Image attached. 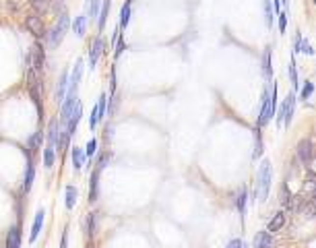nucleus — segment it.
<instances>
[{
  "label": "nucleus",
  "mask_w": 316,
  "mask_h": 248,
  "mask_svg": "<svg viewBox=\"0 0 316 248\" xmlns=\"http://www.w3.org/2000/svg\"><path fill=\"white\" fill-rule=\"evenodd\" d=\"M261 66H263V77L266 81L271 83V77H273V64H271V48H266L263 52V58H261Z\"/></svg>",
  "instance_id": "nucleus-24"
},
{
  "label": "nucleus",
  "mask_w": 316,
  "mask_h": 248,
  "mask_svg": "<svg viewBox=\"0 0 316 248\" xmlns=\"http://www.w3.org/2000/svg\"><path fill=\"white\" fill-rule=\"evenodd\" d=\"M263 8H264L266 27H273V2H271V0H263Z\"/></svg>",
  "instance_id": "nucleus-35"
},
{
  "label": "nucleus",
  "mask_w": 316,
  "mask_h": 248,
  "mask_svg": "<svg viewBox=\"0 0 316 248\" xmlns=\"http://www.w3.org/2000/svg\"><path fill=\"white\" fill-rule=\"evenodd\" d=\"M271 118H273V112H271V89H264L263 104H261V112H259V118H256V126L264 128L266 124L271 122Z\"/></svg>",
  "instance_id": "nucleus-9"
},
{
  "label": "nucleus",
  "mask_w": 316,
  "mask_h": 248,
  "mask_svg": "<svg viewBox=\"0 0 316 248\" xmlns=\"http://www.w3.org/2000/svg\"><path fill=\"white\" fill-rule=\"evenodd\" d=\"M110 8H112V0H102V6H100V15H97V29H100V33L105 29V23H107V17H110Z\"/></svg>",
  "instance_id": "nucleus-20"
},
{
  "label": "nucleus",
  "mask_w": 316,
  "mask_h": 248,
  "mask_svg": "<svg viewBox=\"0 0 316 248\" xmlns=\"http://www.w3.org/2000/svg\"><path fill=\"white\" fill-rule=\"evenodd\" d=\"M300 46H302V35H295V44H293V52H300Z\"/></svg>",
  "instance_id": "nucleus-41"
},
{
  "label": "nucleus",
  "mask_w": 316,
  "mask_h": 248,
  "mask_svg": "<svg viewBox=\"0 0 316 248\" xmlns=\"http://www.w3.org/2000/svg\"><path fill=\"white\" fill-rule=\"evenodd\" d=\"M87 25H89V21H87V15L85 13H81V15H77L75 19H73V31H75V35L79 37V39H83L85 37V33H87Z\"/></svg>",
  "instance_id": "nucleus-21"
},
{
  "label": "nucleus",
  "mask_w": 316,
  "mask_h": 248,
  "mask_svg": "<svg viewBox=\"0 0 316 248\" xmlns=\"http://www.w3.org/2000/svg\"><path fill=\"white\" fill-rule=\"evenodd\" d=\"M60 248H68V236H66V232H62V238H60Z\"/></svg>",
  "instance_id": "nucleus-42"
},
{
  "label": "nucleus",
  "mask_w": 316,
  "mask_h": 248,
  "mask_svg": "<svg viewBox=\"0 0 316 248\" xmlns=\"http://www.w3.org/2000/svg\"><path fill=\"white\" fill-rule=\"evenodd\" d=\"M42 155H44V167L46 170H52V167L56 165V149H50V147L44 145Z\"/></svg>",
  "instance_id": "nucleus-29"
},
{
  "label": "nucleus",
  "mask_w": 316,
  "mask_h": 248,
  "mask_svg": "<svg viewBox=\"0 0 316 248\" xmlns=\"http://www.w3.org/2000/svg\"><path fill=\"white\" fill-rule=\"evenodd\" d=\"M271 244H273V234L263 230V232H259V234L254 236L252 248H271Z\"/></svg>",
  "instance_id": "nucleus-25"
},
{
  "label": "nucleus",
  "mask_w": 316,
  "mask_h": 248,
  "mask_svg": "<svg viewBox=\"0 0 316 248\" xmlns=\"http://www.w3.org/2000/svg\"><path fill=\"white\" fill-rule=\"evenodd\" d=\"M225 248H244V242L236 238V240H230V242H228V246H225Z\"/></svg>",
  "instance_id": "nucleus-40"
},
{
  "label": "nucleus",
  "mask_w": 316,
  "mask_h": 248,
  "mask_svg": "<svg viewBox=\"0 0 316 248\" xmlns=\"http://www.w3.org/2000/svg\"><path fill=\"white\" fill-rule=\"evenodd\" d=\"M44 221H46V209L39 207L37 213H35V220L31 223V232H29V244H33L39 238V234H42V230H44Z\"/></svg>",
  "instance_id": "nucleus-13"
},
{
  "label": "nucleus",
  "mask_w": 316,
  "mask_h": 248,
  "mask_svg": "<svg viewBox=\"0 0 316 248\" xmlns=\"http://www.w3.org/2000/svg\"><path fill=\"white\" fill-rule=\"evenodd\" d=\"M271 180H273V167L269 160H263L259 165V174H256V191H254V198L256 201L264 203L269 198L271 193Z\"/></svg>",
  "instance_id": "nucleus-2"
},
{
  "label": "nucleus",
  "mask_w": 316,
  "mask_h": 248,
  "mask_svg": "<svg viewBox=\"0 0 316 248\" xmlns=\"http://www.w3.org/2000/svg\"><path fill=\"white\" fill-rule=\"evenodd\" d=\"M31 4L35 8V15H46L48 11H50V6H52V0H31Z\"/></svg>",
  "instance_id": "nucleus-33"
},
{
  "label": "nucleus",
  "mask_w": 316,
  "mask_h": 248,
  "mask_svg": "<svg viewBox=\"0 0 316 248\" xmlns=\"http://www.w3.org/2000/svg\"><path fill=\"white\" fill-rule=\"evenodd\" d=\"M23 238H21V225H11L4 238V248H21Z\"/></svg>",
  "instance_id": "nucleus-14"
},
{
  "label": "nucleus",
  "mask_w": 316,
  "mask_h": 248,
  "mask_svg": "<svg viewBox=\"0 0 316 248\" xmlns=\"http://www.w3.org/2000/svg\"><path fill=\"white\" fill-rule=\"evenodd\" d=\"M97 151H100V149H97V138H95V137H91V138L87 141V147H85L87 164H91V162H93V157L97 155Z\"/></svg>",
  "instance_id": "nucleus-32"
},
{
  "label": "nucleus",
  "mask_w": 316,
  "mask_h": 248,
  "mask_svg": "<svg viewBox=\"0 0 316 248\" xmlns=\"http://www.w3.org/2000/svg\"><path fill=\"white\" fill-rule=\"evenodd\" d=\"M110 160H112V151H107V149H104L102 153H97L95 155V165L93 167H97V170H105L107 167V164H110Z\"/></svg>",
  "instance_id": "nucleus-30"
},
{
  "label": "nucleus",
  "mask_w": 316,
  "mask_h": 248,
  "mask_svg": "<svg viewBox=\"0 0 316 248\" xmlns=\"http://www.w3.org/2000/svg\"><path fill=\"white\" fill-rule=\"evenodd\" d=\"M285 29H288V13L281 11L279 13V31L285 33Z\"/></svg>",
  "instance_id": "nucleus-39"
},
{
  "label": "nucleus",
  "mask_w": 316,
  "mask_h": 248,
  "mask_svg": "<svg viewBox=\"0 0 316 248\" xmlns=\"http://www.w3.org/2000/svg\"><path fill=\"white\" fill-rule=\"evenodd\" d=\"M312 93H314V83H312V81H306V85L302 87V91H300V99L308 102Z\"/></svg>",
  "instance_id": "nucleus-37"
},
{
  "label": "nucleus",
  "mask_w": 316,
  "mask_h": 248,
  "mask_svg": "<svg viewBox=\"0 0 316 248\" xmlns=\"http://www.w3.org/2000/svg\"><path fill=\"white\" fill-rule=\"evenodd\" d=\"M105 116H107V95L102 93L100 97H97V102H95L93 110H91V118H89V128H91V131H95L97 124H100L102 120H105Z\"/></svg>",
  "instance_id": "nucleus-6"
},
{
  "label": "nucleus",
  "mask_w": 316,
  "mask_h": 248,
  "mask_svg": "<svg viewBox=\"0 0 316 248\" xmlns=\"http://www.w3.org/2000/svg\"><path fill=\"white\" fill-rule=\"evenodd\" d=\"M44 145H46V131H44V128H37L33 135H29V138H27V143H25L23 149H27V151L33 155L37 151H42Z\"/></svg>",
  "instance_id": "nucleus-12"
},
{
  "label": "nucleus",
  "mask_w": 316,
  "mask_h": 248,
  "mask_svg": "<svg viewBox=\"0 0 316 248\" xmlns=\"http://www.w3.org/2000/svg\"><path fill=\"white\" fill-rule=\"evenodd\" d=\"M85 248H95V244H93V240H89V242L85 244Z\"/></svg>",
  "instance_id": "nucleus-43"
},
{
  "label": "nucleus",
  "mask_w": 316,
  "mask_h": 248,
  "mask_svg": "<svg viewBox=\"0 0 316 248\" xmlns=\"http://www.w3.org/2000/svg\"><path fill=\"white\" fill-rule=\"evenodd\" d=\"M97 227H100V213L97 211H91L85 215V234L89 240H93L95 234H97Z\"/></svg>",
  "instance_id": "nucleus-16"
},
{
  "label": "nucleus",
  "mask_w": 316,
  "mask_h": 248,
  "mask_svg": "<svg viewBox=\"0 0 316 248\" xmlns=\"http://www.w3.org/2000/svg\"><path fill=\"white\" fill-rule=\"evenodd\" d=\"M131 17H132V2L131 0H126V2L122 4V8H120V21H118V27L124 29L128 27V23H131Z\"/></svg>",
  "instance_id": "nucleus-23"
},
{
  "label": "nucleus",
  "mask_w": 316,
  "mask_h": 248,
  "mask_svg": "<svg viewBox=\"0 0 316 248\" xmlns=\"http://www.w3.org/2000/svg\"><path fill=\"white\" fill-rule=\"evenodd\" d=\"M83 68H85V58H77L73 71H71V75H68V89H66V97H68V99L79 97V87H81ZM66 97H64V99H66Z\"/></svg>",
  "instance_id": "nucleus-3"
},
{
  "label": "nucleus",
  "mask_w": 316,
  "mask_h": 248,
  "mask_svg": "<svg viewBox=\"0 0 316 248\" xmlns=\"http://www.w3.org/2000/svg\"><path fill=\"white\" fill-rule=\"evenodd\" d=\"M71 160H73V167L75 172H81L83 165L87 164V157H85V149L83 147H71Z\"/></svg>",
  "instance_id": "nucleus-19"
},
{
  "label": "nucleus",
  "mask_w": 316,
  "mask_h": 248,
  "mask_svg": "<svg viewBox=\"0 0 316 248\" xmlns=\"http://www.w3.org/2000/svg\"><path fill=\"white\" fill-rule=\"evenodd\" d=\"M314 157V145L310 138H302V141L298 143V160L302 164H308L310 160Z\"/></svg>",
  "instance_id": "nucleus-17"
},
{
  "label": "nucleus",
  "mask_w": 316,
  "mask_h": 248,
  "mask_svg": "<svg viewBox=\"0 0 316 248\" xmlns=\"http://www.w3.org/2000/svg\"><path fill=\"white\" fill-rule=\"evenodd\" d=\"M77 198H79V191H77V186H75V184H66V188H64V207H66L68 211H73V209H75Z\"/></svg>",
  "instance_id": "nucleus-22"
},
{
  "label": "nucleus",
  "mask_w": 316,
  "mask_h": 248,
  "mask_svg": "<svg viewBox=\"0 0 316 248\" xmlns=\"http://www.w3.org/2000/svg\"><path fill=\"white\" fill-rule=\"evenodd\" d=\"M263 147H264V145H263V133H261V128L256 126V128H254V151H252V157H254V160H259V157L263 155V151H264Z\"/></svg>",
  "instance_id": "nucleus-31"
},
{
  "label": "nucleus",
  "mask_w": 316,
  "mask_h": 248,
  "mask_svg": "<svg viewBox=\"0 0 316 248\" xmlns=\"http://www.w3.org/2000/svg\"><path fill=\"white\" fill-rule=\"evenodd\" d=\"M44 66H46V46L37 39V42L33 44V48H31V52H29L27 68H31V71H35V73L42 75L44 73Z\"/></svg>",
  "instance_id": "nucleus-4"
},
{
  "label": "nucleus",
  "mask_w": 316,
  "mask_h": 248,
  "mask_svg": "<svg viewBox=\"0 0 316 248\" xmlns=\"http://www.w3.org/2000/svg\"><path fill=\"white\" fill-rule=\"evenodd\" d=\"M290 81H291V87H293V89H298V87H300L298 68H295V62H293V58H291V62H290Z\"/></svg>",
  "instance_id": "nucleus-36"
},
{
  "label": "nucleus",
  "mask_w": 316,
  "mask_h": 248,
  "mask_svg": "<svg viewBox=\"0 0 316 248\" xmlns=\"http://www.w3.org/2000/svg\"><path fill=\"white\" fill-rule=\"evenodd\" d=\"M25 27H27V31L29 33H33L39 42L46 37V25H44V17H39V15H29L25 17Z\"/></svg>",
  "instance_id": "nucleus-11"
},
{
  "label": "nucleus",
  "mask_w": 316,
  "mask_h": 248,
  "mask_svg": "<svg viewBox=\"0 0 316 248\" xmlns=\"http://www.w3.org/2000/svg\"><path fill=\"white\" fill-rule=\"evenodd\" d=\"M131 2H132V0H131Z\"/></svg>",
  "instance_id": "nucleus-44"
},
{
  "label": "nucleus",
  "mask_w": 316,
  "mask_h": 248,
  "mask_svg": "<svg viewBox=\"0 0 316 248\" xmlns=\"http://www.w3.org/2000/svg\"><path fill=\"white\" fill-rule=\"evenodd\" d=\"M66 89H68V71L60 73V79H58V85H56V93H54V102L60 106L66 97Z\"/></svg>",
  "instance_id": "nucleus-18"
},
{
  "label": "nucleus",
  "mask_w": 316,
  "mask_h": 248,
  "mask_svg": "<svg viewBox=\"0 0 316 248\" xmlns=\"http://www.w3.org/2000/svg\"><path fill=\"white\" fill-rule=\"evenodd\" d=\"M283 225H285V213H283V211H277V213L271 217L269 225H266V232H269V234H275V232H279Z\"/></svg>",
  "instance_id": "nucleus-26"
},
{
  "label": "nucleus",
  "mask_w": 316,
  "mask_h": 248,
  "mask_svg": "<svg viewBox=\"0 0 316 248\" xmlns=\"http://www.w3.org/2000/svg\"><path fill=\"white\" fill-rule=\"evenodd\" d=\"M114 58H120L124 54V50H126V42H124V31H120V35H118L116 39V44H114Z\"/></svg>",
  "instance_id": "nucleus-34"
},
{
  "label": "nucleus",
  "mask_w": 316,
  "mask_h": 248,
  "mask_svg": "<svg viewBox=\"0 0 316 248\" xmlns=\"http://www.w3.org/2000/svg\"><path fill=\"white\" fill-rule=\"evenodd\" d=\"M100 176H102V170H97L93 167L91 170V176H89V203H95L97 196H100Z\"/></svg>",
  "instance_id": "nucleus-15"
},
{
  "label": "nucleus",
  "mask_w": 316,
  "mask_h": 248,
  "mask_svg": "<svg viewBox=\"0 0 316 248\" xmlns=\"http://www.w3.org/2000/svg\"><path fill=\"white\" fill-rule=\"evenodd\" d=\"M295 102H298V95L295 93H288V97H285V102H283V106H281V110H279V114H277V122L281 124L283 122V126L288 128L290 124H291V120H293V112H295Z\"/></svg>",
  "instance_id": "nucleus-5"
},
{
  "label": "nucleus",
  "mask_w": 316,
  "mask_h": 248,
  "mask_svg": "<svg viewBox=\"0 0 316 248\" xmlns=\"http://www.w3.org/2000/svg\"><path fill=\"white\" fill-rule=\"evenodd\" d=\"M58 138H60V120L52 116L46 124V147L58 149Z\"/></svg>",
  "instance_id": "nucleus-10"
},
{
  "label": "nucleus",
  "mask_w": 316,
  "mask_h": 248,
  "mask_svg": "<svg viewBox=\"0 0 316 248\" xmlns=\"http://www.w3.org/2000/svg\"><path fill=\"white\" fill-rule=\"evenodd\" d=\"M246 203H248V191H246V186H242L238 194H236V207H238V213L242 215V220L246 217Z\"/></svg>",
  "instance_id": "nucleus-27"
},
{
  "label": "nucleus",
  "mask_w": 316,
  "mask_h": 248,
  "mask_svg": "<svg viewBox=\"0 0 316 248\" xmlns=\"http://www.w3.org/2000/svg\"><path fill=\"white\" fill-rule=\"evenodd\" d=\"M100 6H102V0H87V21H97V15H100Z\"/></svg>",
  "instance_id": "nucleus-28"
},
{
  "label": "nucleus",
  "mask_w": 316,
  "mask_h": 248,
  "mask_svg": "<svg viewBox=\"0 0 316 248\" xmlns=\"http://www.w3.org/2000/svg\"><path fill=\"white\" fill-rule=\"evenodd\" d=\"M25 153V174H23V194H27L29 191L33 188V182H35V162H33V155L27 151V149H23Z\"/></svg>",
  "instance_id": "nucleus-8"
},
{
  "label": "nucleus",
  "mask_w": 316,
  "mask_h": 248,
  "mask_svg": "<svg viewBox=\"0 0 316 248\" xmlns=\"http://www.w3.org/2000/svg\"><path fill=\"white\" fill-rule=\"evenodd\" d=\"M73 25L71 21V15H68V11H62L60 15L56 17V25L52 29H48L46 31V37H44V46L48 50H56L58 46L62 44V39L66 37L68 33V27Z\"/></svg>",
  "instance_id": "nucleus-1"
},
{
  "label": "nucleus",
  "mask_w": 316,
  "mask_h": 248,
  "mask_svg": "<svg viewBox=\"0 0 316 248\" xmlns=\"http://www.w3.org/2000/svg\"><path fill=\"white\" fill-rule=\"evenodd\" d=\"M300 52H302V54H308V56H310V54H314V50H312V44L308 42V39H304V37H302V46H300Z\"/></svg>",
  "instance_id": "nucleus-38"
},
{
  "label": "nucleus",
  "mask_w": 316,
  "mask_h": 248,
  "mask_svg": "<svg viewBox=\"0 0 316 248\" xmlns=\"http://www.w3.org/2000/svg\"><path fill=\"white\" fill-rule=\"evenodd\" d=\"M104 54H105V39L102 35H95L91 42H89V68H91V71H95V66Z\"/></svg>",
  "instance_id": "nucleus-7"
}]
</instances>
